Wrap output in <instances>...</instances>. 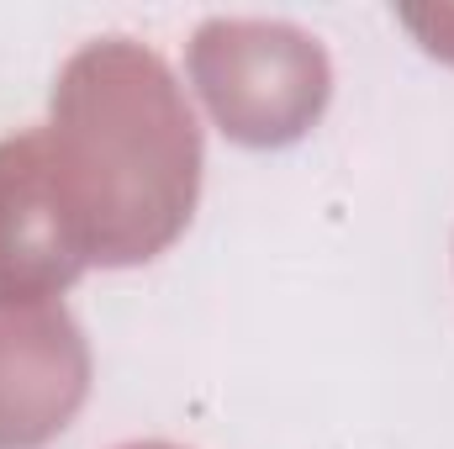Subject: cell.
<instances>
[{"instance_id":"cell-5","label":"cell","mask_w":454,"mask_h":449,"mask_svg":"<svg viewBox=\"0 0 454 449\" xmlns=\"http://www.w3.org/2000/svg\"><path fill=\"white\" fill-rule=\"evenodd\" d=\"M121 449H180V445H164V439H143V445H121Z\"/></svg>"},{"instance_id":"cell-1","label":"cell","mask_w":454,"mask_h":449,"mask_svg":"<svg viewBox=\"0 0 454 449\" xmlns=\"http://www.w3.org/2000/svg\"><path fill=\"white\" fill-rule=\"evenodd\" d=\"M43 143L90 264H148L185 232L201 196V127L153 48L132 37L85 43L59 69Z\"/></svg>"},{"instance_id":"cell-3","label":"cell","mask_w":454,"mask_h":449,"mask_svg":"<svg viewBox=\"0 0 454 449\" xmlns=\"http://www.w3.org/2000/svg\"><path fill=\"white\" fill-rule=\"evenodd\" d=\"M90 397V343L64 302H0V449L53 445Z\"/></svg>"},{"instance_id":"cell-2","label":"cell","mask_w":454,"mask_h":449,"mask_svg":"<svg viewBox=\"0 0 454 449\" xmlns=\"http://www.w3.org/2000/svg\"><path fill=\"white\" fill-rule=\"evenodd\" d=\"M191 85L232 143L286 148L328 112L333 64L291 21L212 16L191 37Z\"/></svg>"},{"instance_id":"cell-4","label":"cell","mask_w":454,"mask_h":449,"mask_svg":"<svg viewBox=\"0 0 454 449\" xmlns=\"http://www.w3.org/2000/svg\"><path fill=\"white\" fill-rule=\"evenodd\" d=\"M90 270L48 175L43 127L0 138V302H59Z\"/></svg>"}]
</instances>
